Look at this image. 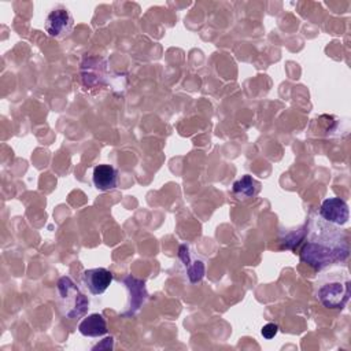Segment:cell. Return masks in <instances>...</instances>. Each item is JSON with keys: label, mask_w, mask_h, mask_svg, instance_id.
Returning a JSON list of instances; mask_svg holds the SVG:
<instances>
[{"label": "cell", "mask_w": 351, "mask_h": 351, "mask_svg": "<svg viewBox=\"0 0 351 351\" xmlns=\"http://www.w3.org/2000/svg\"><path fill=\"white\" fill-rule=\"evenodd\" d=\"M317 298L328 308H341L350 298V278L347 274H330L317 289Z\"/></svg>", "instance_id": "obj_3"}, {"label": "cell", "mask_w": 351, "mask_h": 351, "mask_svg": "<svg viewBox=\"0 0 351 351\" xmlns=\"http://www.w3.org/2000/svg\"><path fill=\"white\" fill-rule=\"evenodd\" d=\"M319 217L326 222L341 226L348 221V206L340 197L325 199L319 207Z\"/></svg>", "instance_id": "obj_5"}, {"label": "cell", "mask_w": 351, "mask_h": 351, "mask_svg": "<svg viewBox=\"0 0 351 351\" xmlns=\"http://www.w3.org/2000/svg\"><path fill=\"white\" fill-rule=\"evenodd\" d=\"M348 251L347 234L337 225L321 218L313 221L308 239L300 251V258L315 270H322L333 262L344 261L348 256Z\"/></svg>", "instance_id": "obj_1"}, {"label": "cell", "mask_w": 351, "mask_h": 351, "mask_svg": "<svg viewBox=\"0 0 351 351\" xmlns=\"http://www.w3.org/2000/svg\"><path fill=\"white\" fill-rule=\"evenodd\" d=\"M112 340H114V339H112L111 336H110V337H106L101 344H97V346L95 347V350H97V348H99V350H103V348H104V350L112 348Z\"/></svg>", "instance_id": "obj_12"}, {"label": "cell", "mask_w": 351, "mask_h": 351, "mask_svg": "<svg viewBox=\"0 0 351 351\" xmlns=\"http://www.w3.org/2000/svg\"><path fill=\"white\" fill-rule=\"evenodd\" d=\"M44 27L49 37L63 38L73 32L74 18L66 7L58 5L48 12Z\"/></svg>", "instance_id": "obj_4"}, {"label": "cell", "mask_w": 351, "mask_h": 351, "mask_svg": "<svg viewBox=\"0 0 351 351\" xmlns=\"http://www.w3.org/2000/svg\"><path fill=\"white\" fill-rule=\"evenodd\" d=\"M56 303L60 313L69 319L84 317L89 308L88 298L67 276H63L58 280Z\"/></svg>", "instance_id": "obj_2"}, {"label": "cell", "mask_w": 351, "mask_h": 351, "mask_svg": "<svg viewBox=\"0 0 351 351\" xmlns=\"http://www.w3.org/2000/svg\"><path fill=\"white\" fill-rule=\"evenodd\" d=\"M259 191H261V182L254 180L248 174H245L244 177H241L233 184V192L234 195L240 196V199L254 197Z\"/></svg>", "instance_id": "obj_10"}, {"label": "cell", "mask_w": 351, "mask_h": 351, "mask_svg": "<svg viewBox=\"0 0 351 351\" xmlns=\"http://www.w3.org/2000/svg\"><path fill=\"white\" fill-rule=\"evenodd\" d=\"M112 273L104 267L88 269L82 274V282L92 295H101L112 282Z\"/></svg>", "instance_id": "obj_6"}, {"label": "cell", "mask_w": 351, "mask_h": 351, "mask_svg": "<svg viewBox=\"0 0 351 351\" xmlns=\"http://www.w3.org/2000/svg\"><path fill=\"white\" fill-rule=\"evenodd\" d=\"M78 330L81 335L86 337H100V336H104L108 329H107V322L104 317L99 313H95L85 317L80 322Z\"/></svg>", "instance_id": "obj_8"}, {"label": "cell", "mask_w": 351, "mask_h": 351, "mask_svg": "<svg viewBox=\"0 0 351 351\" xmlns=\"http://www.w3.org/2000/svg\"><path fill=\"white\" fill-rule=\"evenodd\" d=\"M180 258L182 259V262H184V265L186 267V273H188L189 281L191 282L200 281L203 278V274H204V265H203V262L192 258L186 245H181L180 247Z\"/></svg>", "instance_id": "obj_9"}, {"label": "cell", "mask_w": 351, "mask_h": 351, "mask_svg": "<svg viewBox=\"0 0 351 351\" xmlns=\"http://www.w3.org/2000/svg\"><path fill=\"white\" fill-rule=\"evenodd\" d=\"M278 332V326L276 324H266L262 329H261V333L265 339H273Z\"/></svg>", "instance_id": "obj_11"}, {"label": "cell", "mask_w": 351, "mask_h": 351, "mask_svg": "<svg viewBox=\"0 0 351 351\" xmlns=\"http://www.w3.org/2000/svg\"><path fill=\"white\" fill-rule=\"evenodd\" d=\"M92 178L99 191H111L118 184V171L111 165H97L93 169Z\"/></svg>", "instance_id": "obj_7"}]
</instances>
